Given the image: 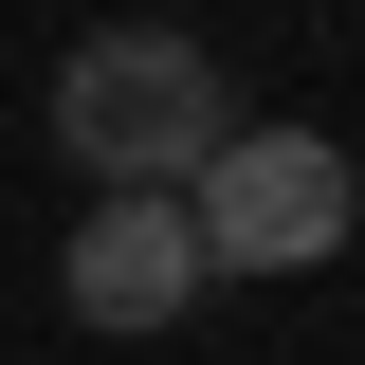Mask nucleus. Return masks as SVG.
<instances>
[{
    "instance_id": "obj_2",
    "label": "nucleus",
    "mask_w": 365,
    "mask_h": 365,
    "mask_svg": "<svg viewBox=\"0 0 365 365\" xmlns=\"http://www.w3.org/2000/svg\"><path fill=\"white\" fill-rule=\"evenodd\" d=\"M182 220H201L220 274H311V256H347L365 165H347L329 128H256V110H237V128L201 146V182H182Z\"/></svg>"
},
{
    "instance_id": "obj_3",
    "label": "nucleus",
    "mask_w": 365,
    "mask_h": 365,
    "mask_svg": "<svg viewBox=\"0 0 365 365\" xmlns=\"http://www.w3.org/2000/svg\"><path fill=\"white\" fill-rule=\"evenodd\" d=\"M201 220H182V182H110L73 220V256H55V292H73V329H182L201 311Z\"/></svg>"
},
{
    "instance_id": "obj_1",
    "label": "nucleus",
    "mask_w": 365,
    "mask_h": 365,
    "mask_svg": "<svg viewBox=\"0 0 365 365\" xmlns=\"http://www.w3.org/2000/svg\"><path fill=\"white\" fill-rule=\"evenodd\" d=\"M237 128V91L201 37H165V19H110V37L55 55V146L91 165V201L110 182H201V146Z\"/></svg>"
}]
</instances>
